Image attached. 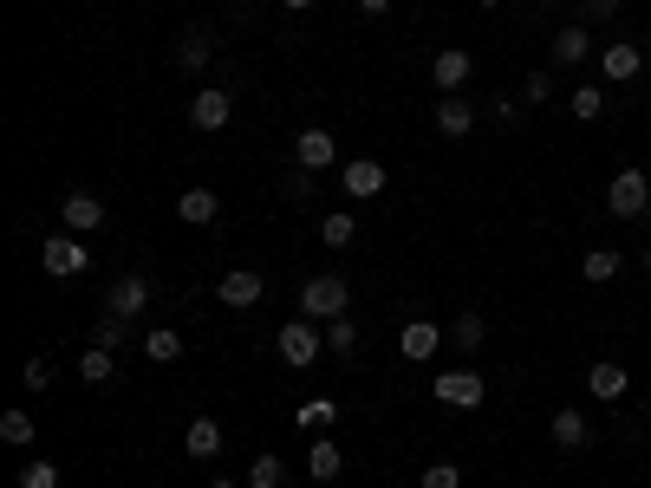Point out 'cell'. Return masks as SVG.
<instances>
[{
    "label": "cell",
    "instance_id": "6da1fadb",
    "mask_svg": "<svg viewBox=\"0 0 651 488\" xmlns=\"http://www.w3.org/2000/svg\"><path fill=\"white\" fill-rule=\"evenodd\" d=\"M352 313V287L339 274H313L300 287V320H346Z\"/></svg>",
    "mask_w": 651,
    "mask_h": 488
},
{
    "label": "cell",
    "instance_id": "7a4b0ae2",
    "mask_svg": "<svg viewBox=\"0 0 651 488\" xmlns=\"http://www.w3.org/2000/svg\"><path fill=\"white\" fill-rule=\"evenodd\" d=\"M274 352H280L293 372H306V365H320V352H326V333H320L313 320H287V326H280V339H274Z\"/></svg>",
    "mask_w": 651,
    "mask_h": 488
},
{
    "label": "cell",
    "instance_id": "3957f363",
    "mask_svg": "<svg viewBox=\"0 0 651 488\" xmlns=\"http://www.w3.org/2000/svg\"><path fill=\"white\" fill-rule=\"evenodd\" d=\"M606 209H613L619 222H639L651 209V176L646 170H619V176L606 183Z\"/></svg>",
    "mask_w": 651,
    "mask_h": 488
},
{
    "label": "cell",
    "instance_id": "277c9868",
    "mask_svg": "<svg viewBox=\"0 0 651 488\" xmlns=\"http://www.w3.org/2000/svg\"><path fill=\"white\" fill-rule=\"evenodd\" d=\"M39 267H46L52 280H72V274L91 267V248H85L78 235H52V241H39Z\"/></svg>",
    "mask_w": 651,
    "mask_h": 488
},
{
    "label": "cell",
    "instance_id": "5b68a950",
    "mask_svg": "<svg viewBox=\"0 0 651 488\" xmlns=\"http://www.w3.org/2000/svg\"><path fill=\"white\" fill-rule=\"evenodd\" d=\"M593 59H600V78H606V85H626V78H639V72H646V52H639L633 39H606Z\"/></svg>",
    "mask_w": 651,
    "mask_h": 488
},
{
    "label": "cell",
    "instance_id": "8992f818",
    "mask_svg": "<svg viewBox=\"0 0 651 488\" xmlns=\"http://www.w3.org/2000/svg\"><path fill=\"white\" fill-rule=\"evenodd\" d=\"M261 293H267V280H261L254 267H228V274H222V287H215V300H222V306H235V313H254V306H261Z\"/></svg>",
    "mask_w": 651,
    "mask_h": 488
},
{
    "label": "cell",
    "instance_id": "52a82bcc",
    "mask_svg": "<svg viewBox=\"0 0 651 488\" xmlns=\"http://www.w3.org/2000/svg\"><path fill=\"white\" fill-rule=\"evenodd\" d=\"M430 391H437V404H456V411H483V398H489L483 372H443Z\"/></svg>",
    "mask_w": 651,
    "mask_h": 488
},
{
    "label": "cell",
    "instance_id": "ba28073f",
    "mask_svg": "<svg viewBox=\"0 0 651 488\" xmlns=\"http://www.w3.org/2000/svg\"><path fill=\"white\" fill-rule=\"evenodd\" d=\"M430 78H437V91H463V85L476 78V59H470L463 46H443V52L430 59Z\"/></svg>",
    "mask_w": 651,
    "mask_h": 488
},
{
    "label": "cell",
    "instance_id": "9c48e42d",
    "mask_svg": "<svg viewBox=\"0 0 651 488\" xmlns=\"http://www.w3.org/2000/svg\"><path fill=\"white\" fill-rule=\"evenodd\" d=\"M437 130H443L450 143H463V137L476 130V104H470L463 91H443V98H437Z\"/></svg>",
    "mask_w": 651,
    "mask_h": 488
},
{
    "label": "cell",
    "instance_id": "30bf717a",
    "mask_svg": "<svg viewBox=\"0 0 651 488\" xmlns=\"http://www.w3.org/2000/svg\"><path fill=\"white\" fill-rule=\"evenodd\" d=\"M59 215H65V235H98V228H104V202L85 196V189H72V196L59 202Z\"/></svg>",
    "mask_w": 651,
    "mask_h": 488
},
{
    "label": "cell",
    "instance_id": "8fae6325",
    "mask_svg": "<svg viewBox=\"0 0 651 488\" xmlns=\"http://www.w3.org/2000/svg\"><path fill=\"white\" fill-rule=\"evenodd\" d=\"M587 391H593V404H619V398L633 391V372H626L619 359H600V365L587 372Z\"/></svg>",
    "mask_w": 651,
    "mask_h": 488
},
{
    "label": "cell",
    "instance_id": "7c38bea8",
    "mask_svg": "<svg viewBox=\"0 0 651 488\" xmlns=\"http://www.w3.org/2000/svg\"><path fill=\"white\" fill-rule=\"evenodd\" d=\"M143 306H150V280H143V274H124V280L104 293V313H117V320H137Z\"/></svg>",
    "mask_w": 651,
    "mask_h": 488
},
{
    "label": "cell",
    "instance_id": "4fadbf2b",
    "mask_svg": "<svg viewBox=\"0 0 651 488\" xmlns=\"http://www.w3.org/2000/svg\"><path fill=\"white\" fill-rule=\"evenodd\" d=\"M228 117H235V98H228V91H196V98H189V124H196V130H222Z\"/></svg>",
    "mask_w": 651,
    "mask_h": 488
},
{
    "label": "cell",
    "instance_id": "5bb4252c",
    "mask_svg": "<svg viewBox=\"0 0 651 488\" xmlns=\"http://www.w3.org/2000/svg\"><path fill=\"white\" fill-rule=\"evenodd\" d=\"M293 157H300V170H326V163L339 157V143H333V130H320V124H306V130L293 137Z\"/></svg>",
    "mask_w": 651,
    "mask_h": 488
},
{
    "label": "cell",
    "instance_id": "9a60e30c",
    "mask_svg": "<svg viewBox=\"0 0 651 488\" xmlns=\"http://www.w3.org/2000/svg\"><path fill=\"white\" fill-rule=\"evenodd\" d=\"M548 437H554V450H580V443L593 437V424H587V411H580V404H561V411H554V424H548Z\"/></svg>",
    "mask_w": 651,
    "mask_h": 488
},
{
    "label": "cell",
    "instance_id": "2e32d148",
    "mask_svg": "<svg viewBox=\"0 0 651 488\" xmlns=\"http://www.w3.org/2000/svg\"><path fill=\"white\" fill-rule=\"evenodd\" d=\"M587 59H593V33H587V20L561 26V33H554V65H587Z\"/></svg>",
    "mask_w": 651,
    "mask_h": 488
},
{
    "label": "cell",
    "instance_id": "e0dca14e",
    "mask_svg": "<svg viewBox=\"0 0 651 488\" xmlns=\"http://www.w3.org/2000/svg\"><path fill=\"white\" fill-rule=\"evenodd\" d=\"M215 215H222L215 189H202V183H196V189H183V196H176V222H189V228H209Z\"/></svg>",
    "mask_w": 651,
    "mask_h": 488
},
{
    "label": "cell",
    "instance_id": "ac0fdd59",
    "mask_svg": "<svg viewBox=\"0 0 651 488\" xmlns=\"http://www.w3.org/2000/svg\"><path fill=\"white\" fill-rule=\"evenodd\" d=\"M437 346H443V333H437L430 320H411V326H404V339H398V352H404L411 365H424V359H437Z\"/></svg>",
    "mask_w": 651,
    "mask_h": 488
},
{
    "label": "cell",
    "instance_id": "d6986e66",
    "mask_svg": "<svg viewBox=\"0 0 651 488\" xmlns=\"http://www.w3.org/2000/svg\"><path fill=\"white\" fill-rule=\"evenodd\" d=\"M346 196H385V163L352 157V163H346Z\"/></svg>",
    "mask_w": 651,
    "mask_h": 488
},
{
    "label": "cell",
    "instance_id": "ffe728a7",
    "mask_svg": "<svg viewBox=\"0 0 651 488\" xmlns=\"http://www.w3.org/2000/svg\"><path fill=\"white\" fill-rule=\"evenodd\" d=\"M183 450H189L196 463H209V456H222V424H215V417H196V424L183 430Z\"/></svg>",
    "mask_w": 651,
    "mask_h": 488
},
{
    "label": "cell",
    "instance_id": "44dd1931",
    "mask_svg": "<svg viewBox=\"0 0 651 488\" xmlns=\"http://www.w3.org/2000/svg\"><path fill=\"white\" fill-rule=\"evenodd\" d=\"M306 470H313V483H333V476L346 470V450H339L333 437H313V450H306Z\"/></svg>",
    "mask_w": 651,
    "mask_h": 488
},
{
    "label": "cell",
    "instance_id": "7402d4cb",
    "mask_svg": "<svg viewBox=\"0 0 651 488\" xmlns=\"http://www.w3.org/2000/svg\"><path fill=\"white\" fill-rule=\"evenodd\" d=\"M619 267H626V254H619V248H587V261H580V274H587L593 287L619 280Z\"/></svg>",
    "mask_w": 651,
    "mask_h": 488
},
{
    "label": "cell",
    "instance_id": "603a6c76",
    "mask_svg": "<svg viewBox=\"0 0 651 488\" xmlns=\"http://www.w3.org/2000/svg\"><path fill=\"white\" fill-rule=\"evenodd\" d=\"M78 378H85V385H111V378H117V359H111L104 346H85V352H78Z\"/></svg>",
    "mask_w": 651,
    "mask_h": 488
},
{
    "label": "cell",
    "instance_id": "cb8c5ba5",
    "mask_svg": "<svg viewBox=\"0 0 651 488\" xmlns=\"http://www.w3.org/2000/svg\"><path fill=\"white\" fill-rule=\"evenodd\" d=\"M143 359H150V365H176V359H183V339H176L170 326H157V333H143Z\"/></svg>",
    "mask_w": 651,
    "mask_h": 488
},
{
    "label": "cell",
    "instance_id": "d4e9b609",
    "mask_svg": "<svg viewBox=\"0 0 651 488\" xmlns=\"http://www.w3.org/2000/svg\"><path fill=\"white\" fill-rule=\"evenodd\" d=\"M300 430H313V437H326L333 424H339V404L333 398H313V404H300V417H293Z\"/></svg>",
    "mask_w": 651,
    "mask_h": 488
},
{
    "label": "cell",
    "instance_id": "484cf974",
    "mask_svg": "<svg viewBox=\"0 0 651 488\" xmlns=\"http://www.w3.org/2000/svg\"><path fill=\"white\" fill-rule=\"evenodd\" d=\"M567 104H574V117H580V124H593V117L606 111V85H574V91H567Z\"/></svg>",
    "mask_w": 651,
    "mask_h": 488
},
{
    "label": "cell",
    "instance_id": "4316f807",
    "mask_svg": "<svg viewBox=\"0 0 651 488\" xmlns=\"http://www.w3.org/2000/svg\"><path fill=\"white\" fill-rule=\"evenodd\" d=\"M124 339H130V320H117V313H98V326H91V346H104V352H124Z\"/></svg>",
    "mask_w": 651,
    "mask_h": 488
},
{
    "label": "cell",
    "instance_id": "83f0119b",
    "mask_svg": "<svg viewBox=\"0 0 651 488\" xmlns=\"http://www.w3.org/2000/svg\"><path fill=\"white\" fill-rule=\"evenodd\" d=\"M176 65H183V72H202V65H209V33H183V39H176Z\"/></svg>",
    "mask_w": 651,
    "mask_h": 488
},
{
    "label": "cell",
    "instance_id": "f1b7e54d",
    "mask_svg": "<svg viewBox=\"0 0 651 488\" xmlns=\"http://www.w3.org/2000/svg\"><path fill=\"white\" fill-rule=\"evenodd\" d=\"M326 352H339V359L359 352V326H352V313H346V320H326Z\"/></svg>",
    "mask_w": 651,
    "mask_h": 488
},
{
    "label": "cell",
    "instance_id": "f546056e",
    "mask_svg": "<svg viewBox=\"0 0 651 488\" xmlns=\"http://www.w3.org/2000/svg\"><path fill=\"white\" fill-rule=\"evenodd\" d=\"M287 483V463H280V456H254V463H248V488H280Z\"/></svg>",
    "mask_w": 651,
    "mask_h": 488
},
{
    "label": "cell",
    "instance_id": "4dcf8cb0",
    "mask_svg": "<svg viewBox=\"0 0 651 488\" xmlns=\"http://www.w3.org/2000/svg\"><path fill=\"white\" fill-rule=\"evenodd\" d=\"M0 443L26 450V443H33V417H26V411H0Z\"/></svg>",
    "mask_w": 651,
    "mask_h": 488
},
{
    "label": "cell",
    "instance_id": "1f68e13d",
    "mask_svg": "<svg viewBox=\"0 0 651 488\" xmlns=\"http://www.w3.org/2000/svg\"><path fill=\"white\" fill-rule=\"evenodd\" d=\"M561 85H554V72H528V85H522V104H548Z\"/></svg>",
    "mask_w": 651,
    "mask_h": 488
},
{
    "label": "cell",
    "instance_id": "d6a6232c",
    "mask_svg": "<svg viewBox=\"0 0 651 488\" xmlns=\"http://www.w3.org/2000/svg\"><path fill=\"white\" fill-rule=\"evenodd\" d=\"M320 241H326V248H352V215H326V222H320Z\"/></svg>",
    "mask_w": 651,
    "mask_h": 488
},
{
    "label": "cell",
    "instance_id": "836d02e7",
    "mask_svg": "<svg viewBox=\"0 0 651 488\" xmlns=\"http://www.w3.org/2000/svg\"><path fill=\"white\" fill-rule=\"evenodd\" d=\"M456 346H463V352L483 346V313H456Z\"/></svg>",
    "mask_w": 651,
    "mask_h": 488
},
{
    "label": "cell",
    "instance_id": "e575fe53",
    "mask_svg": "<svg viewBox=\"0 0 651 488\" xmlns=\"http://www.w3.org/2000/svg\"><path fill=\"white\" fill-rule=\"evenodd\" d=\"M20 488H59V470L39 456V463H26V470H20Z\"/></svg>",
    "mask_w": 651,
    "mask_h": 488
},
{
    "label": "cell",
    "instance_id": "d590c367",
    "mask_svg": "<svg viewBox=\"0 0 651 488\" xmlns=\"http://www.w3.org/2000/svg\"><path fill=\"white\" fill-rule=\"evenodd\" d=\"M424 488H463V470H456V463H430V470H424Z\"/></svg>",
    "mask_w": 651,
    "mask_h": 488
},
{
    "label": "cell",
    "instance_id": "8d00e7d4",
    "mask_svg": "<svg viewBox=\"0 0 651 488\" xmlns=\"http://www.w3.org/2000/svg\"><path fill=\"white\" fill-rule=\"evenodd\" d=\"M20 378H26V391H46V385H52V359H26Z\"/></svg>",
    "mask_w": 651,
    "mask_h": 488
},
{
    "label": "cell",
    "instance_id": "74e56055",
    "mask_svg": "<svg viewBox=\"0 0 651 488\" xmlns=\"http://www.w3.org/2000/svg\"><path fill=\"white\" fill-rule=\"evenodd\" d=\"M619 13V0H580V20H613Z\"/></svg>",
    "mask_w": 651,
    "mask_h": 488
},
{
    "label": "cell",
    "instance_id": "f35d334b",
    "mask_svg": "<svg viewBox=\"0 0 651 488\" xmlns=\"http://www.w3.org/2000/svg\"><path fill=\"white\" fill-rule=\"evenodd\" d=\"M359 13H372V20H378V13H391V0H359Z\"/></svg>",
    "mask_w": 651,
    "mask_h": 488
},
{
    "label": "cell",
    "instance_id": "ab89813d",
    "mask_svg": "<svg viewBox=\"0 0 651 488\" xmlns=\"http://www.w3.org/2000/svg\"><path fill=\"white\" fill-rule=\"evenodd\" d=\"M209 488H235V483H228V476H215V483H209Z\"/></svg>",
    "mask_w": 651,
    "mask_h": 488
},
{
    "label": "cell",
    "instance_id": "60d3db41",
    "mask_svg": "<svg viewBox=\"0 0 651 488\" xmlns=\"http://www.w3.org/2000/svg\"><path fill=\"white\" fill-rule=\"evenodd\" d=\"M280 7H313V0H280Z\"/></svg>",
    "mask_w": 651,
    "mask_h": 488
},
{
    "label": "cell",
    "instance_id": "b9f144b4",
    "mask_svg": "<svg viewBox=\"0 0 651 488\" xmlns=\"http://www.w3.org/2000/svg\"><path fill=\"white\" fill-rule=\"evenodd\" d=\"M476 7H502V0H476Z\"/></svg>",
    "mask_w": 651,
    "mask_h": 488
},
{
    "label": "cell",
    "instance_id": "7bdbcfd3",
    "mask_svg": "<svg viewBox=\"0 0 651 488\" xmlns=\"http://www.w3.org/2000/svg\"><path fill=\"white\" fill-rule=\"evenodd\" d=\"M646 274H651V248H646Z\"/></svg>",
    "mask_w": 651,
    "mask_h": 488
}]
</instances>
